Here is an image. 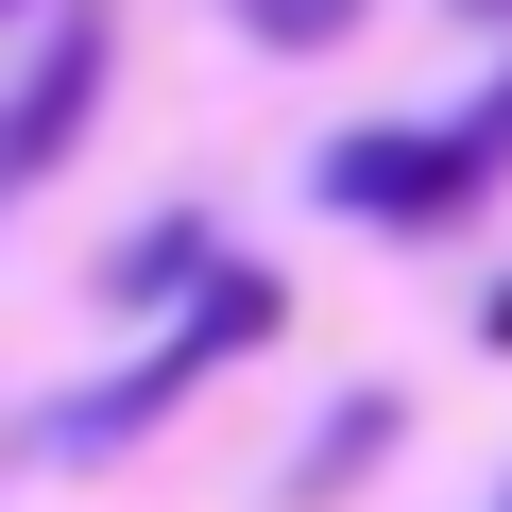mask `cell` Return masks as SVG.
Wrapping results in <instances>:
<instances>
[{
  "label": "cell",
  "mask_w": 512,
  "mask_h": 512,
  "mask_svg": "<svg viewBox=\"0 0 512 512\" xmlns=\"http://www.w3.org/2000/svg\"><path fill=\"white\" fill-rule=\"evenodd\" d=\"M0 18H18V0H0Z\"/></svg>",
  "instance_id": "cell-7"
},
{
  "label": "cell",
  "mask_w": 512,
  "mask_h": 512,
  "mask_svg": "<svg viewBox=\"0 0 512 512\" xmlns=\"http://www.w3.org/2000/svg\"><path fill=\"white\" fill-rule=\"evenodd\" d=\"M359 18V0H256V35H274V52H308V35H342Z\"/></svg>",
  "instance_id": "cell-4"
},
{
  "label": "cell",
  "mask_w": 512,
  "mask_h": 512,
  "mask_svg": "<svg viewBox=\"0 0 512 512\" xmlns=\"http://www.w3.org/2000/svg\"><path fill=\"white\" fill-rule=\"evenodd\" d=\"M495 512H512V495H495Z\"/></svg>",
  "instance_id": "cell-8"
},
{
  "label": "cell",
  "mask_w": 512,
  "mask_h": 512,
  "mask_svg": "<svg viewBox=\"0 0 512 512\" xmlns=\"http://www.w3.org/2000/svg\"><path fill=\"white\" fill-rule=\"evenodd\" d=\"M376 427H393V410H376V393H359V410H342V427H325V444H308V478H291V495H342V478H359V461H376Z\"/></svg>",
  "instance_id": "cell-2"
},
{
  "label": "cell",
  "mask_w": 512,
  "mask_h": 512,
  "mask_svg": "<svg viewBox=\"0 0 512 512\" xmlns=\"http://www.w3.org/2000/svg\"><path fill=\"white\" fill-rule=\"evenodd\" d=\"M188 274H205V239H188V222H154V239L120 256V291H188Z\"/></svg>",
  "instance_id": "cell-3"
},
{
  "label": "cell",
  "mask_w": 512,
  "mask_h": 512,
  "mask_svg": "<svg viewBox=\"0 0 512 512\" xmlns=\"http://www.w3.org/2000/svg\"><path fill=\"white\" fill-rule=\"evenodd\" d=\"M86 103H103V18H69V35H52V69L0 103V205H18V188H35L69 137H86Z\"/></svg>",
  "instance_id": "cell-1"
},
{
  "label": "cell",
  "mask_w": 512,
  "mask_h": 512,
  "mask_svg": "<svg viewBox=\"0 0 512 512\" xmlns=\"http://www.w3.org/2000/svg\"><path fill=\"white\" fill-rule=\"evenodd\" d=\"M461 18H512V0H461Z\"/></svg>",
  "instance_id": "cell-6"
},
{
  "label": "cell",
  "mask_w": 512,
  "mask_h": 512,
  "mask_svg": "<svg viewBox=\"0 0 512 512\" xmlns=\"http://www.w3.org/2000/svg\"><path fill=\"white\" fill-rule=\"evenodd\" d=\"M478 325H495V342H512V291H495V308H478Z\"/></svg>",
  "instance_id": "cell-5"
}]
</instances>
